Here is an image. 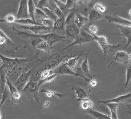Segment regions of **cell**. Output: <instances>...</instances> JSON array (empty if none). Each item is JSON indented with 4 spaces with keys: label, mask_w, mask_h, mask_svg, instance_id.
<instances>
[{
    "label": "cell",
    "mask_w": 131,
    "mask_h": 119,
    "mask_svg": "<svg viewBox=\"0 0 131 119\" xmlns=\"http://www.w3.org/2000/svg\"><path fill=\"white\" fill-rule=\"evenodd\" d=\"M13 30L17 34H18L19 35H23L26 36V37H29V38H39L42 39V40H44V41L47 42L50 45L54 46L55 43L59 42L61 41H65V40H67V37L64 35H61L57 34L56 33L53 32H52L48 33V34H37L35 35L34 34H30V33L28 32H25L21 31V30H17L15 27L13 26Z\"/></svg>",
    "instance_id": "obj_1"
},
{
    "label": "cell",
    "mask_w": 131,
    "mask_h": 119,
    "mask_svg": "<svg viewBox=\"0 0 131 119\" xmlns=\"http://www.w3.org/2000/svg\"><path fill=\"white\" fill-rule=\"evenodd\" d=\"M74 56L73 55H63L55 54L53 55L52 56L49 57L40 65V67L37 70L36 73V76H39L40 73L43 70H49V69H55L59 67L62 63H65L70 58Z\"/></svg>",
    "instance_id": "obj_2"
},
{
    "label": "cell",
    "mask_w": 131,
    "mask_h": 119,
    "mask_svg": "<svg viewBox=\"0 0 131 119\" xmlns=\"http://www.w3.org/2000/svg\"><path fill=\"white\" fill-rule=\"evenodd\" d=\"M0 59H1V66L0 69L3 70L7 75L9 74L13 70L16 68L21 63L27 62L29 60L28 58H9L5 56L0 53Z\"/></svg>",
    "instance_id": "obj_3"
},
{
    "label": "cell",
    "mask_w": 131,
    "mask_h": 119,
    "mask_svg": "<svg viewBox=\"0 0 131 119\" xmlns=\"http://www.w3.org/2000/svg\"><path fill=\"white\" fill-rule=\"evenodd\" d=\"M92 35L94 37V40L96 42L100 47L101 48L103 53L105 55L120 47L121 43L117 45H110L107 42V38L105 35L97 36L96 35Z\"/></svg>",
    "instance_id": "obj_4"
},
{
    "label": "cell",
    "mask_w": 131,
    "mask_h": 119,
    "mask_svg": "<svg viewBox=\"0 0 131 119\" xmlns=\"http://www.w3.org/2000/svg\"><path fill=\"white\" fill-rule=\"evenodd\" d=\"M93 40H94V39L92 35L89 34L87 32L84 31L83 30H81L80 34L74 39L73 42L69 45L64 48L63 50H65V49H68L73 45H82L84 43L90 42Z\"/></svg>",
    "instance_id": "obj_5"
},
{
    "label": "cell",
    "mask_w": 131,
    "mask_h": 119,
    "mask_svg": "<svg viewBox=\"0 0 131 119\" xmlns=\"http://www.w3.org/2000/svg\"><path fill=\"white\" fill-rule=\"evenodd\" d=\"M32 73V69H29L27 72L23 73L19 76L18 79L14 82V85L15 86L16 88L18 89L19 92L20 91H23L24 87L28 83Z\"/></svg>",
    "instance_id": "obj_6"
},
{
    "label": "cell",
    "mask_w": 131,
    "mask_h": 119,
    "mask_svg": "<svg viewBox=\"0 0 131 119\" xmlns=\"http://www.w3.org/2000/svg\"><path fill=\"white\" fill-rule=\"evenodd\" d=\"M55 73L57 74L58 75H73V76H77V77H80L82 79H84L85 81H90V79H89L88 78L85 76H83V75H80L79 74L77 73L76 72H74L73 70L71 69L70 68H69L65 65V63H62V65H60L59 67H57L56 69H54Z\"/></svg>",
    "instance_id": "obj_7"
},
{
    "label": "cell",
    "mask_w": 131,
    "mask_h": 119,
    "mask_svg": "<svg viewBox=\"0 0 131 119\" xmlns=\"http://www.w3.org/2000/svg\"><path fill=\"white\" fill-rule=\"evenodd\" d=\"M130 58H129V55L126 52L121 50L116 52L114 57L113 58V61L108 65L107 67H110L111 65L114 62H118V63H123L125 65H127L130 63Z\"/></svg>",
    "instance_id": "obj_8"
},
{
    "label": "cell",
    "mask_w": 131,
    "mask_h": 119,
    "mask_svg": "<svg viewBox=\"0 0 131 119\" xmlns=\"http://www.w3.org/2000/svg\"><path fill=\"white\" fill-rule=\"evenodd\" d=\"M105 18L110 23H114V24H117L119 26H124V27H128L131 28V21L119 16H113L105 15Z\"/></svg>",
    "instance_id": "obj_9"
},
{
    "label": "cell",
    "mask_w": 131,
    "mask_h": 119,
    "mask_svg": "<svg viewBox=\"0 0 131 119\" xmlns=\"http://www.w3.org/2000/svg\"><path fill=\"white\" fill-rule=\"evenodd\" d=\"M17 19L29 18L28 11V1H21L16 15Z\"/></svg>",
    "instance_id": "obj_10"
},
{
    "label": "cell",
    "mask_w": 131,
    "mask_h": 119,
    "mask_svg": "<svg viewBox=\"0 0 131 119\" xmlns=\"http://www.w3.org/2000/svg\"><path fill=\"white\" fill-rule=\"evenodd\" d=\"M23 92L34 94V96L36 97V100L37 101V102H39L38 92H39V91L38 86H37V82L35 81H29L28 83L26 85L24 89H23Z\"/></svg>",
    "instance_id": "obj_11"
},
{
    "label": "cell",
    "mask_w": 131,
    "mask_h": 119,
    "mask_svg": "<svg viewBox=\"0 0 131 119\" xmlns=\"http://www.w3.org/2000/svg\"><path fill=\"white\" fill-rule=\"evenodd\" d=\"M6 80L7 86H8L9 90V92L11 96V99H12V101L14 102H17L19 101V100L21 98L20 92L18 91V89L16 88L15 86L13 85L12 82L10 81L8 77L6 78Z\"/></svg>",
    "instance_id": "obj_12"
},
{
    "label": "cell",
    "mask_w": 131,
    "mask_h": 119,
    "mask_svg": "<svg viewBox=\"0 0 131 119\" xmlns=\"http://www.w3.org/2000/svg\"><path fill=\"white\" fill-rule=\"evenodd\" d=\"M65 31L67 35L75 39L80 34L81 29L77 27L75 23H73L65 26Z\"/></svg>",
    "instance_id": "obj_13"
},
{
    "label": "cell",
    "mask_w": 131,
    "mask_h": 119,
    "mask_svg": "<svg viewBox=\"0 0 131 119\" xmlns=\"http://www.w3.org/2000/svg\"><path fill=\"white\" fill-rule=\"evenodd\" d=\"M131 98V92L129 93L124 94V95L120 96L117 97V98H114L112 99L108 100H103V101H99V103H102V104H104L106 103H116V104H119L123 102H126V101H129V99Z\"/></svg>",
    "instance_id": "obj_14"
},
{
    "label": "cell",
    "mask_w": 131,
    "mask_h": 119,
    "mask_svg": "<svg viewBox=\"0 0 131 119\" xmlns=\"http://www.w3.org/2000/svg\"><path fill=\"white\" fill-rule=\"evenodd\" d=\"M21 27L24 30H29V31L32 32L35 35L39 34V32H40L42 31H44V30H47L48 32L52 31V28H49V27H45V26H21Z\"/></svg>",
    "instance_id": "obj_15"
},
{
    "label": "cell",
    "mask_w": 131,
    "mask_h": 119,
    "mask_svg": "<svg viewBox=\"0 0 131 119\" xmlns=\"http://www.w3.org/2000/svg\"><path fill=\"white\" fill-rule=\"evenodd\" d=\"M90 50H89L88 52V54L86 55V56L85 59L84 60L83 62H82L81 65V69H82V72L84 73V76L88 78L89 79H92L94 78V76H91V74H90V65H89V63H88V55L89 53H90Z\"/></svg>",
    "instance_id": "obj_16"
},
{
    "label": "cell",
    "mask_w": 131,
    "mask_h": 119,
    "mask_svg": "<svg viewBox=\"0 0 131 119\" xmlns=\"http://www.w3.org/2000/svg\"><path fill=\"white\" fill-rule=\"evenodd\" d=\"M65 19H66V16L64 14L62 17H59L56 21H54V24H53V26L52 27V31L54 30H62V31H65Z\"/></svg>",
    "instance_id": "obj_17"
},
{
    "label": "cell",
    "mask_w": 131,
    "mask_h": 119,
    "mask_svg": "<svg viewBox=\"0 0 131 119\" xmlns=\"http://www.w3.org/2000/svg\"><path fill=\"white\" fill-rule=\"evenodd\" d=\"M118 28L120 30L121 35L127 39V42L125 48H127L131 43V28L118 25Z\"/></svg>",
    "instance_id": "obj_18"
},
{
    "label": "cell",
    "mask_w": 131,
    "mask_h": 119,
    "mask_svg": "<svg viewBox=\"0 0 131 119\" xmlns=\"http://www.w3.org/2000/svg\"><path fill=\"white\" fill-rule=\"evenodd\" d=\"M74 92L76 96V98L78 101L86 99L88 98V94L86 93L85 90L80 86H76L74 88Z\"/></svg>",
    "instance_id": "obj_19"
},
{
    "label": "cell",
    "mask_w": 131,
    "mask_h": 119,
    "mask_svg": "<svg viewBox=\"0 0 131 119\" xmlns=\"http://www.w3.org/2000/svg\"><path fill=\"white\" fill-rule=\"evenodd\" d=\"M89 21L88 17L85 16L82 14H76L75 18V24L79 29L83 28V26Z\"/></svg>",
    "instance_id": "obj_20"
},
{
    "label": "cell",
    "mask_w": 131,
    "mask_h": 119,
    "mask_svg": "<svg viewBox=\"0 0 131 119\" xmlns=\"http://www.w3.org/2000/svg\"><path fill=\"white\" fill-rule=\"evenodd\" d=\"M7 75L3 70L0 69V98L5 92V87L7 85Z\"/></svg>",
    "instance_id": "obj_21"
},
{
    "label": "cell",
    "mask_w": 131,
    "mask_h": 119,
    "mask_svg": "<svg viewBox=\"0 0 131 119\" xmlns=\"http://www.w3.org/2000/svg\"><path fill=\"white\" fill-rule=\"evenodd\" d=\"M106 106L108 107L111 114V119H119L117 115V109L118 107V104L116 103H106L104 104Z\"/></svg>",
    "instance_id": "obj_22"
},
{
    "label": "cell",
    "mask_w": 131,
    "mask_h": 119,
    "mask_svg": "<svg viewBox=\"0 0 131 119\" xmlns=\"http://www.w3.org/2000/svg\"><path fill=\"white\" fill-rule=\"evenodd\" d=\"M55 46H52L49 44L47 42L44 41V40H42L40 43L37 45L36 47V49H39V50H42V51L46 52V53H49L52 49V48H54Z\"/></svg>",
    "instance_id": "obj_23"
},
{
    "label": "cell",
    "mask_w": 131,
    "mask_h": 119,
    "mask_svg": "<svg viewBox=\"0 0 131 119\" xmlns=\"http://www.w3.org/2000/svg\"><path fill=\"white\" fill-rule=\"evenodd\" d=\"M86 112L90 114V115L93 116L96 119H111V117H110V116L103 114V113L100 112L94 111L93 109L89 110V111H86Z\"/></svg>",
    "instance_id": "obj_24"
},
{
    "label": "cell",
    "mask_w": 131,
    "mask_h": 119,
    "mask_svg": "<svg viewBox=\"0 0 131 119\" xmlns=\"http://www.w3.org/2000/svg\"><path fill=\"white\" fill-rule=\"evenodd\" d=\"M103 18H105V15L97 12L94 9L91 10L89 13V21H99V20L103 19Z\"/></svg>",
    "instance_id": "obj_25"
},
{
    "label": "cell",
    "mask_w": 131,
    "mask_h": 119,
    "mask_svg": "<svg viewBox=\"0 0 131 119\" xmlns=\"http://www.w3.org/2000/svg\"><path fill=\"white\" fill-rule=\"evenodd\" d=\"M49 8L53 11L58 17H61L64 15L63 13L57 6L55 1H49Z\"/></svg>",
    "instance_id": "obj_26"
},
{
    "label": "cell",
    "mask_w": 131,
    "mask_h": 119,
    "mask_svg": "<svg viewBox=\"0 0 131 119\" xmlns=\"http://www.w3.org/2000/svg\"><path fill=\"white\" fill-rule=\"evenodd\" d=\"M80 56L81 55H79L77 56H73L71 58L68 60L67 62H65V64L68 68L74 71V69H75V68L77 67V63H78V60H79Z\"/></svg>",
    "instance_id": "obj_27"
},
{
    "label": "cell",
    "mask_w": 131,
    "mask_h": 119,
    "mask_svg": "<svg viewBox=\"0 0 131 119\" xmlns=\"http://www.w3.org/2000/svg\"><path fill=\"white\" fill-rule=\"evenodd\" d=\"M15 23L17 24H21V25L24 26H34V25H37V26H42L41 24H39L37 22L33 21L32 19L28 18V19H16Z\"/></svg>",
    "instance_id": "obj_28"
},
{
    "label": "cell",
    "mask_w": 131,
    "mask_h": 119,
    "mask_svg": "<svg viewBox=\"0 0 131 119\" xmlns=\"http://www.w3.org/2000/svg\"><path fill=\"white\" fill-rule=\"evenodd\" d=\"M39 92L44 93L45 95L46 96V97H47L48 98H54V97H57V98H62L63 95V94L59 93V92H57L56 91H53V90L42 89V90H40Z\"/></svg>",
    "instance_id": "obj_29"
},
{
    "label": "cell",
    "mask_w": 131,
    "mask_h": 119,
    "mask_svg": "<svg viewBox=\"0 0 131 119\" xmlns=\"http://www.w3.org/2000/svg\"><path fill=\"white\" fill-rule=\"evenodd\" d=\"M81 107L83 110L86 111H88L89 110L93 109V103L91 100L86 99L81 101Z\"/></svg>",
    "instance_id": "obj_30"
},
{
    "label": "cell",
    "mask_w": 131,
    "mask_h": 119,
    "mask_svg": "<svg viewBox=\"0 0 131 119\" xmlns=\"http://www.w3.org/2000/svg\"><path fill=\"white\" fill-rule=\"evenodd\" d=\"M36 5H35L34 1H28V11L29 14L30 19L33 21H36L35 19V11H36ZM37 22V21H36Z\"/></svg>",
    "instance_id": "obj_31"
},
{
    "label": "cell",
    "mask_w": 131,
    "mask_h": 119,
    "mask_svg": "<svg viewBox=\"0 0 131 119\" xmlns=\"http://www.w3.org/2000/svg\"><path fill=\"white\" fill-rule=\"evenodd\" d=\"M57 76H59L57 74H54V75H52V76L47 77V78H44V79H39L37 81V86H38L39 89V88L40 87V86L43 85V84H46V83H49V82H51L52 81H53L56 79V78L57 77Z\"/></svg>",
    "instance_id": "obj_32"
},
{
    "label": "cell",
    "mask_w": 131,
    "mask_h": 119,
    "mask_svg": "<svg viewBox=\"0 0 131 119\" xmlns=\"http://www.w3.org/2000/svg\"><path fill=\"white\" fill-rule=\"evenodd\" d=\"M42 10L45 13V14H46V16H47L48 18L49 19L52 20V21H55L59 17L57 16L56 14H55L53 11H52V10H50L49 8H44L42 9Z\"/></svg>",
    "instance_id": "obj_33"
},
{
    "label": "cell",
    "mask_w": 131,
    "mask_h": 119,
    "mask_svg": "<svg viewBox=\"0 0 131 119\" xmlns=\"http://www.w3.org/2000/svg\"><path fill=\"white\" fill-rule=\"evenodd\" d=\"M35 19H37V22L42 19H49L45 13L43 12L42 9L38 8H36V11H35Z\"/></svg>",
    "instance_id": "obj_34"
},
{
    "label": "cell",
    "mask_w": 131,
    "mask_h": 119,
    "mask_svg": "<svg viewBox=\"0 0 131 119\" xmlns=\"http://www.w3.org/2000/svg\"><path fill=\"white\" fill-rule=\"evenodd\" d=\"M93 9L96 11L97 12L103 14L106 11V7L100 3H96L93 6Z\"/></svg>",
    "instance_id": "obj_35"
},
{
    "label": "cell",
    "mask_w": 131,
    "mask_h": 119,
    "mask_svg": "<svg viewBox=\"0 0 131 119\" xmlns=\"http://www.w3.org/2000/svg\"><path fill=\"white\" fill-rule=\"evenodd\" d=\"M55 72L54 69H49V70H43L40 73L39 76V79H44V78H47V77H49L52 75H54Z\"/></svg>",
    "instance_id": "obj_36"
},
{
    "label": "cell",
    "mask_w": 131,
    "mask_h": 119,
    "mask_svg": "<svg viewBox=\"0 0 131 119\" xmlns=\"http://www.w3.org/2000/svg\"><path fill=\"white\" fill-rule=\"evenodd\" d=\"M37 22L39 24H41L42 26H45V27H49V28H52L54 24V21L52 20L49 19H42L39 21Z\"/></svg>",
    "instance_id": "obj_37"
},
{
    "label": "cell",
    "mask_w": 131,
    "mask_h": 119,
    "mask_svg": "<svg viewBox=\"0 0 131 119\" xmlns=\"http://www.w3.org/2000/svg\"><path fill=\"white\" fill-rule=\"evenodd\" d=\"M75 16H76V14L73 12L68 13L67 16H66V19H65V24H66V26L75 23Z\"/></svg>",
    "instance_id": "obj_38"
},
{
    "label": "cell",
    "mask_w": 131,
    "mask_h": 119,
    "mask_svg": "<svg viewBox=\"0 0 131 119\" xmlns=\"http://www.w3.org/2000/svg\"><path fill=\"white\" fill-rule=\"evenodd\" d=\"M83 29L85 30H86L87 32H88L89 34H90L91 35H96L97 32H98V27L96 25H94V24H91V25H90L88 28V30H87L85 28V27H83Z\"/></svg>",
    "instance_id": "obj_39"
},
{
    "label": "cell",
    "mask_w": 131,
    "mask_h": 119,
    "mask_svg": "<svg viewBox=\"0 0 131 119\" xmlns=\"http://www.w3.org/2000/svg\"><path fill=\"white\" fill-rule=\"evenodd\" d=\"M131 81V63L129 65L127 69V72H126V82H125L124 88H127L129 83Z\"/></svg>",
    "instance_id": "obj_40"
},
{
    "label": "cell",
    "mask_w": 131,
    "mask_h": 119,
    "mask_svg": "<svg viewBox=\"0 0 131 119\" xmlns=\"http://www.w3.org/2000/svg\"><path fill=\"white\" fill-rule=\"evenodd\" d=\"M16 19V16L13 14H8V15H6V16L4 17V21L6 22H8L9 24H12V23L15 22Z\"/></svg>",
    "instance_id": "obj_41"
},
{
    "label": "cell",
    "mask_w": 131,
    "mask_h": 119,
    "mask_svg": "<svg viewBox=\"0 0 131 119\" xmlns=\"http://www.w3.org/2000/svg\"><path fill=\"white\" fill-rule=\"evenodd\" d=\"M55 3H56L57 6L59 7L60 9L62 11V12L64 13L67 11V5L66 3H64L63 1H55Z\"/></svg>",
    "instance_id": "obj_42"
},
{
    "label": "cell",
    "mask_w": 131,
    "mask_h": 119,
    "mask_svg": "<svg viewBox=\"0 0 131 119\" xmlns=\"http://www.w3.org/2000/svg\"><path fill=\"white\" fill-rule=\"evenodd\" d=\"M79 2V1H67L66 2V5H67V10H70L74 8L75 6H76L77 5V3Z\"/></svg>",
    "instance_id": "obj_43"
},
{
    "label": "cell",
    "mask_w": 131,
    "mask_h": 119,
    "mask_svg": "<svg viewBox=\"0 0 131 119\" xmlns=\"http://www.w3.org/2000/svg\"><path fill=\"white\" fill-rule=\"evenodd\" d=\"M0 37H2V38L5 39L6 40L7 43H8V44H13V43H14L13 42L12 40L9 38L8 36L1 29H0Z\"/></svg>",
    "instance_id": "obj_44"
},
{
    "label": "cell",
    "mask_w": 131,
    "mask_h": 119,
    "mask_svg": "<svg viewBox=\"0 0 131 119\" xmlns=\"http://www.w3.org/2000/svg\"><path fill=\"white\" fill-rule=\"evenodd\" d=\"M44 8H49V1H39L38 3V8L42 9Z\"/></svg>",
    "instance_id": "obj_45"
},
{
    "label": "cell",
    "mask_w": 131,
    "mask_h": 119,
    "mask_svg": "<svg viewBox=\"0 0 131 119\" xmlns=\"http://www.w3.org/2000/svg\"><path fill=\"white\" fill-rule=\"evenodd\" d=\"M89 85H90V86L91 87V88L95 87L97 85V81L94 79H90V81H89Z\"/></svg>",
    "instance_id": "obj_46"
},
{
    "label": "cell",
    "mask_w": 131,
    "mask_h": 119,
    "mask_svg": "<svg viewBox=\"0 0 131 119\" xmlns=\"http://www.w3.org/2000/svg\"><path fill=\"white\" fill-rule=\"evenodd\" d=\"M50 101H45L44 104H43V107H44V109H48L49 107H50Z\"/></svg>",
    "instance_id": "obj_47"
},
{
    "label": "cell",
    "mask_w": 131,
    "mask_h": 119,
    "mask_svg": "<svg viewBox=\"0 0 131 119\" xmlns=\"http://www.w3.org/2000/svg\"><path fill=\"white\" fill-rule=\"evenodd\" d=\"M7 43V41L5 39L2 38V37H0V46L3 45Z\"/></svg>",
    "instance_id": "obj_48"
},
{
    "label": "cell",
    "mask_w": 131,
    "mask_h": 119,
    "mask_svg": "<svg viewBox=\"0 0 131 119\" xmlns=\"http://www.w3.org/2000/svg\"><path fill=\"white\" fill-rule=\"evenodd\" d=\"M129 16L131 17V9L129 11Z\"/></svg>",
    "instance_id": "obj_49"
},
{
    "label": "cell",
    "mask_w": 131,
    "mask_h": 119,
    "mask_svg": "<svg viewBox=\"0 0 131 119\" xmlns=\"http://www.w3.org/2000/svg\"><path fill=\"white\" fill-rule=\"evenodd\" d=\"M5 21H4V19H0V22H4Z\"/></svg>",
    "instance_id": "obj_50"
},
{
    "label": "cell",
    "mask_w": 131,
    "mask_h": 119,
    "mask_svg": "<svg viewBox=\"0 0 131 119\" xmlns=\"http://www.w3.org/2000/svg\"><path fill=\"white\" fill-rule=\"evenodd\" d=\"M129 58H130V60L131 61V53L130 55H129Z\"/></svg>",
    "instance_id": "obj_51"
},
{
    "label": "cell",
    "mask_w": 131,
    "mask_h": 119,
    "mask_svg": "<svg viewBox=\"0 0 131 119\" xmlns=\"http://www.w3.org/2000/svg\"><path fill=\"white\" fill-rule=\"evenodd\" d=\"M1 98H0V102H1Z\"/></svg>",
    "instance_id": "obj_52"
}]
</instances>
